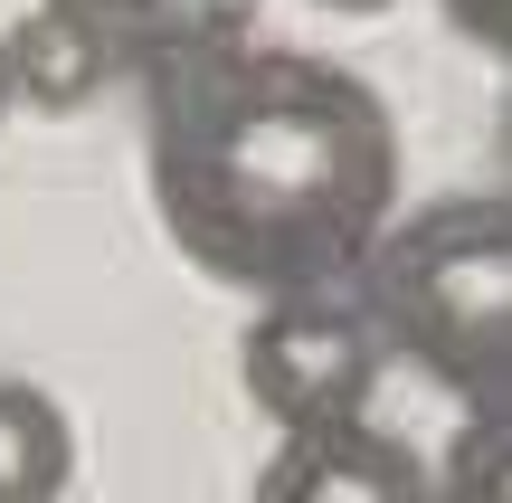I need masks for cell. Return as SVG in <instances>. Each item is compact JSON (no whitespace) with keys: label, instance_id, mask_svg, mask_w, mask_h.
<instances>
[{"label":"cell","instance_id":"cell-1","mask_svg":"<svg viewBox=\"0 0 512 503\" xmlns=\"http://www.w3.org/2000/svg\"><path fill=\"white\" fill-rule=\"evenodd\" d=\"M143 181L209 285L313 295L351 285L399 209V114L342 57L247 29L143 76Z\"/></svg>","mask_w":512,"mask_h":503},{"label":"cell","instance_id":"cell-2","mask_svg":"<svg viewBox=\"0 0 512 503\" xmlns=\"http://www.w3.org/2000/svg\"><path fill=\"white\" fill-rule=\"evenodd\" d=\"M351 304L370 314L380 352L456 409L512 399V190L389 209L370 257L351 266Z\"/></svg>","mask_w":512,"mask_h":503},{"label":"cell","instance_id":"cell-3","mask_svg":"<svg viewBox=\"0 0 512 503\" xmlns=\"http://www.w3.org/2000/svg\"><path fill=\"white\" fill-rule=\"evenodd\" d=\"M380 371H389V352L370 333V314L342 304L332 285H313V295H256V323L238 342V390L275 437L361 418Z\"/></svg>","mask_w":512,"mask_h":503},{"label":"cell","instance_id":"cell-4","mask_svg":"<svg viewBox=\"0 0 512 503\" xmlns=\"http://www.w3.org/2000/svg\"><path fill=\"white\" fill-rule=\"evenodd\" d=\"M247 503H437V475L380 418H332V428H285L256 466Z\"/></svg>","mask_w":512,"mask_h":503},{"label":"cell","instance_id":"cell-5","mask_svg":"<svg viewBox=\"0 0 512 503\" xmlns=\"http://www.w3.org/2000/svg\"><path fill=\"white\" fill-rule=\"evenodd\" d=\"M0 67H10V105H29V114H76V105L105 95L114 48H105V29H95L86 10H48V0H29V19L0 29Z\"/></svg>","mask_w":512,"mask_h":503},{"label":"cell","instance_id":"cell-6","mask_svg":"<svg viewBox=\"0 0 512 503\" xmlns=\"http://www.w3.org/2000/svg\"><path fill=\"white\" fill-rule=\"evenodd\" d=\"M86 19L105 29L114 67L143 86V76L181 67V57H209V48H228V38H247L256 0H95Z\"/></svg>","mask_w":512,"mask_h":503},{"label":"cell","instance_id":"cell-7","mask_svg":"<svg viewBox=\"0 0 512 503\" xmlns=\"http://www.w3.org/2000/svg\"><path fill=\"white\" fill-rule=\"evenodd\" d=\"M76 485V418L38 380L0 371V503H67Z\"/></svg>","mask_w":512,"mask_h":503},{"label":"cell","instance_id":"cell-8","mask_svg":"<svg viewBox=\"0 0 512 503\" xmlns=\"http://www.w3.org/2000/svg\"><path fill=\"white\" fill-rule=\"evenodd\" d=\"M437 503H512V399L465 409V428L437 456Z\"/></svg>","mask_w":512,"mask_h":503},{"label":"cell","instance_id":"cell-9","mask_svg":"<svg viewBox=\"0 0 512 503\" xmlns=\"http://www.w3.org/2000/svg\"><path fill=\"white\" fill-rule=\"evenodd\" d=\"M437 10H446V29H456L465 48H484V57L512 67V0H437Z\"/></svg>","mask_w":512,"mask_h":503},{"label":"cell","instance_id":"cell-10","mask_svg":"<svg viewBox=\"0 0 512 503\" xmlns=\"http://www.w3.org/2000/svg\"><path fill=\"white\" fill-rule=\"evenodd\" d=\"M313 10H332V19H380L389 0H313Z\"/></svg>","mask_w":512,"mask_h":503},{"label":"cell","instance_id":"cell-11","mask_svg":"<svg viewBox=\"0 0 512 503\" xmlns=\"http://www.w3.org/2000/svg\"><path fill=\"white\" fill-rule=\"evenodd\" d=\"M503 171H512V95H503Z\"/></svg>","mask_w":512,"mask_h":503},{"label":"cell","instance_id":"cell-12","mask_svg":"<svg viewBox=\"0 0 512 503\" xmlns=\"http://www.w3.org/2000/svg\"><path fill=\"white\" fill-rule=\"evenodd\" d=\"M10 114H19V105H10V67H0V124H10Z\"/></svg>","mask_w":512,"mask_h":503},{"label":"cell","instance_id":"cell-13","mask_svg":"<svg viewBox=\"0 0 512 503\" xmlns=\"http://www.w3.org/2000/svg\"><path fill=\"white\" fill-rule=\"evenodd\" d=\"M48 10H95V0H48Z\"/></svg>","mask_w":512,"mask_h":503}]
</instances>
